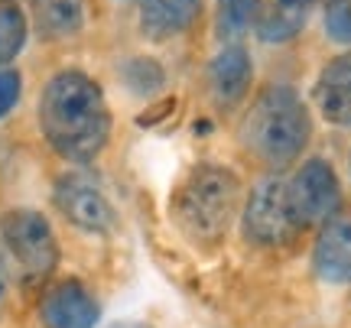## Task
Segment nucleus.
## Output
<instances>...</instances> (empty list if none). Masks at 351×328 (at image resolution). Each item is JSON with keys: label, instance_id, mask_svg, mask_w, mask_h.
<instances>
[{"label": "nucleus", "instance_id": "nucleus-1", "mask_svg": "<svg viewBox=\"0 0 351 328\" xmlns=\"http://www.w3.org/2000/svg\"><path fill=\"white\" fill-rule=\"evenodd\" d=\"M39 130L72 163H91L111 137V111L101 85L78 68L49 78L39 98Z\"/></svg>", "mask_w": 351, "mask_h": 328}, {"label": "nucleus", "instance_id": "nucleus-2", "mask_svg": "<svg viewBox=\"0 0 351 328\" xmlns=\"http://www.w3.org/2000/svg\"><path fill=\"white\" fill-rule=\"evenodd\" d=\"M241 182L221 163H199L173 195V218L192 244H218L238 215Z\"/></svg>", "mask_w": 351, "mask_h": 328}, {"label": "nucleus", "instance_id": "nucleus-3", "mask_svg": "<svg viewBox=\"0 0 351 328\" xmlns=\"http://www.w3.org/2000/svg\"><path fill=\"white\" fill-rule=\"evenodd\" d=\"M313 137L309 111L289 85H270L251 104L241 127L244 147L267 166L293 163Z\"/></svg>", "mask_w": 351, "mask_h": 328}, {"label": "nucleus", "instance_id": "nucleus-4", "mask_svg": "<svg viewBox=\"0 0 351 328\" xmlns=\"http://www.w3.org/2000/svg\"><path fill=\"white\" fill-rule=\"evenodd\" d=\"M0 260L26 283L46 279L59 264V240L49 221L29 208L0 215Z\"/></svg>", "mask_w": 351, "mask_h": 328}, {"label": "nucleus", "instance_id": "nucleus-5", "mask_svg": "<svg viewBox=\"0 0 351 328\" xmlns=\"http://www.w3.org/2000/svg\"><path fill=\"white\" fill-rule=\"evenodd\" d=\"M302 227L293 218L283 179H263L254 186L251 199L244 205V234L261 247H283L300 234Z\"/></svg>", "mask_w": 351, "mask_h": 328}, {"label": "nucleus", "instance_id": "nucleus-6", "mask_svg": "<svg viewBox=\"0 0 351 328\" xmlns=\"http://www.w3.org/2000/svg\"><path fill=\"white\" fill-rule=\"evenodd\" d=\"M287 199L293 208V218L300 227L326 225L328 218L339 212L341 186L335 169L326 160H309L302 169L287 182Z\"/></svg>", "mask_w": 351, "mask_h": 328}, {"label": "nucleus", "instance_id": "nucleus-7", "mask_svg": "<svg viewBox=\"0 0 351 328\" xmlns=\"http://www.w3.org/2000/svg\"><path fill=\"white\" fill-rule=\"evenodd\" d=\"M52 202L65 215V221H72L78 231H88V234H111L117 225L108 195L85 173H65L52 189Z\"/></svg>", "mask_w": 351, "mask_h": 328}, {"label": "nucleus", "instance_id": "nucleus-8", "mask_svg": "<svg viewBox=\"0 0 351 328\" xmlns=\"http://www.w3.org/2000/svg\"><path fill=\"white\" fill-rule=\"evenodd\" d=\"M39 312L49 328H95L101 318V305L78 279H59L43 296Z\"/></svg>", "mask_w": 351, "mask_h": 328}, {"label": "nucleus", "instance_id": "nucleus-9", "mask_svg": "<svg viewBox=\"0 0 351 328\" xmlns=\"http://www.w3.org/2000/svg\"><path fill=\"white\" fill-rule=\"evenodd\" d=\"M315 108L335 127H351V52L328 59L313 88Z\"/></svg>", "mask_w": 351, "mask_h": 328}, {"label": "nucleus", "instance_id": "nucleus-10", "mask_svg": "<svg viewBox=\"0 0 351 328\" xmlns=\"http://www.w3.org/2000/svg\"><path fill=\"white\" fill-rule=\"evenodd\" d=\"M313 266L315 277L345 286L351 283V221H332L328 218L319 238H315L313 251Z\"/></svg>", "mask_w": 351, "mask_h": 328}, {"label": "nucleus", "instance_id": "nucleus-11", "mask_svg": "<svg viewBox=\"0 0 351 328\" xmlns=\"http://www.w3.org/2000/svg\"><path fill=\"white\" fill-rule=\"evenodd\" d=\"M254 65L244 46H225L208 65V85H212L215 101L221 108H234V104L247 94L251 88Z\"/></svg>", "mask_w": 351, "mask_h": 328}, {"label": "nucleus", "instance_id": "nucleus-12", "mask_svg": "<svg viewBox=\"0 0 351 328\" xmlns=\"http://www.w3.org/2000/svg\"><path fill=\"white\" fill-rule=\"evenodd\" d=\"M199 13V0H143L140 7V29L150 39H173L192 26Z\"/></svg>", "mask_w": 351, "mask_h": 328}, {"label": "nucleus", "instance_id": "nucleus-13", "mask_svg": "<svg viewBox=\"0 0 351 328\" xmlns=\"http://www.w3.org/2000/svg\"><path fill=\"white\" fill-rule=\"evenodd\" d=\"M85 23V0H36V26L46 39H65Z\"/></svg>", "mask_w": 351, "mask_h": 328}, {"label": "nucleus", "instance_id": "nucleus-14", "mask_svg": "<svg viewBox=\"0 0 351 328\" xmlns=\"http://www.w3.org/2000/svg\"><path fill=\"white\" fill-rule=\"evenodd\" d=\"M302 26H306V10L287 7V3L276 0L270 10H261L254 29H257V36H261L263 42H287V39H293L300 33Z\"/></svg>", "mask_w": 351, "mask_h": 328}, {"label": "nucleus", "instance_id": "nucleus-15", "mask_svg": "<svg viewBox=\"0 0 351 328\" xmlns=\"http://www.w3.org/2000/svg\"><path fill=\"white\" fill-rule=\"evenodd\" d=\"M261 10H263L261 0H218V23H215L218 36L221 39L244 36L257 23Z\"/></svg>", "mask_w": 351, "mask_h": 328}, {"label": "nucleus", "instance_id": "nucleus-16", "mask_svg": "<svg viewBox=\"0 0 351 328\" xmlns=\"http://www.w3.org/2000/svg\"><path fill=\"white\" fill-rule=\"evenodd\" d=\"M121 78H124V85L134 94H140V98H150V94H156V91L163 88V65L156 62V59H147V55H140V59H130V62L121 68Z\"/></svg>", "mask_w": 351, "mask_h": 328}, {"label": "nucleus", "instance_id": "nucleus-17", "mask_svg": "<svg viewBox=\"0 0 351 328\" xmlns=\"http://www.w3.org/2000/svg\"><path fill=\"white\" fill-rule=\"evenodd\" d=\"M26 16L20 7H13V3H3L0 7V65L13 62L20 49L26 46Z\"/></svg>", "mask_w": 351, "mask_h": 328}, {"label": "nucleus", "instance_id": "nucleus-18", "mask_svg": "<svg viewBox=\"0 0 351 328\" xmlns=\"http://www.w3.org/2000/svg\"><path fill=\"white\" fill-rule=\"evenodd\" d=\"M326 33L335 42H351V0H328Z\"/></svg>", "mask_w": 351, "mask_h": 328}, {"label": "nucleus", "instance_id": "nucleus-19", "mask_svg": "<svg viewBox=\"0 0 351 328\" xmlns=\"http://www.w3.org/2000/svg\"><path fill=\"white\" fill-rule=\"evenodd\" d=\"M20 91H23L20 72L3 68V72H0V117H7V114L16 108V101H20Z\"/></svg>", "mask_w": 351, "mask_h": 328}, {"label": "nucleus", "instance_id": "nucleus-20", "mask_svg": "<svg viewBox=\"0 0 351 328\" xmlns=\"http://www.w3.org/2000/svg\"><path fill=\"white\" fill-rule=\"evenodd\" d=\"M7 277H10V270H7V264L0 260V309L7 303Z\"/></svg>", "mask_w": 351, "mask_h": 328}, {"label": "nucleus", "instance_id": "nucleus-21", "mask_svg": "<svg viewBox=\"0 0 351 328\" xmlns=\"http://www.w3.org/2000/svg\"><path fill=\"white\" fill-rule=\"evenodd\" d=\"M280 3H287V7H300V10H309L313 3H322V0H280ZM328 3V0H326Z\"/></svg>", "mask_w": 351, "mask_h": 328}, {"label": "nucleus", "instance_id": "nucleus-22", "mask_svg": "<svg viewBox=\"0 0 351 328\" xmlns=\"http://www.w3.org/2000/svg\"><path fill=\"white\" fill-rule=\"evenodd\" d=\"M111 328H150V325H143V322H117Z\"/></svg>", "mask_w": 351, "mask_h": 328}, {"label": "nucleus", "instance_id": "nucleus-23", "mask_svg": "<svg viewBox=\"0 0 351 328\" xmlns=\"http://www.w3.org/2000/svg\"><path fill=\"white\" fill-rule=\"evenodd\" d=\"M348 166H351V160H348Z\"/></svg>", "mask_w": 351, "mask_h": 328}]
</instances>
